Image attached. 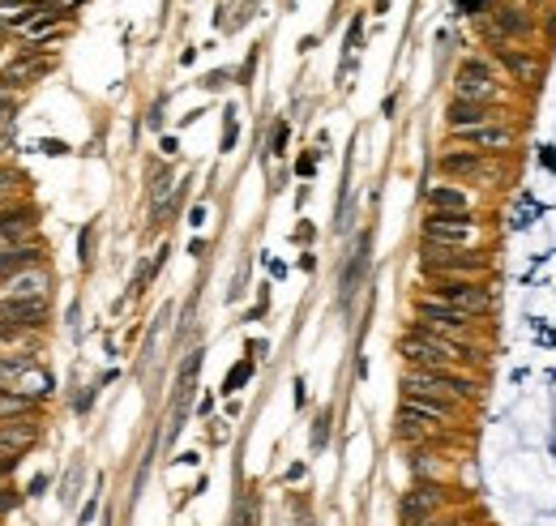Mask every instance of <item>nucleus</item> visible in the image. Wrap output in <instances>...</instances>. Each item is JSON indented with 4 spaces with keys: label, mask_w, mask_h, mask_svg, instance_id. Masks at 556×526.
<instances>
[{
    "label": "nucleus",
    "mask_w": 556,
    "mask_h": 526,
    "mask_svg": "<svg viewBox=\"0 0 556 526\" xmlns=\"http://www.w3.org/2000/svg\"><path fill=\"white\" fill-rule=\"evenodd\" d=\"M403 394H436V398H450V403H466L480 394V381L458 377L454 368H411L403 377Z\"/></svg>",
    "instance_id": "obj_3"
},
{
    "label": "nucleus",
    "mask_w": 556,
    "mask_h": 526,
    "mask_svg": "<svg viewBox=\"0 0 556 526\" xmlns=\"http://www.w3.org/2000/svg\"><path fill=\"white\" fill-rule=\"evenodd\" d=\"M450 501H454V497H450L445 483H415L411 492H403L398 514H403L407 526H419V522H433V514H441Z\"/></svg>",
    "instance_id": "obj_7"
},
{
    "label": "nucleus",
    "mask_w": 556,
    "mask_h": 526,
    "mask_svg": "<svg viewBox=\"0 0 556 526\" xmlns=\"http://www.w3.org/2000/svg\"><path fill=\"white\" fill-rule=\"evenodd\" d=\"M428 206L436 215H471V192L458 184H433L428 189Z\"/></svg>",
    "instance_id": "obj_13"
},
{
    "label": "nucleus",
    "mask_w": 556,
    "mask_h": 526,
    "mask_svg": "<svg viewBox=\"0 0 556 526\" xmlns=\"http://www.w3.org/2000/svg\"><path fill=\"white\" fill-rule=\"evenodd\" d=\"M424 239L445 244V248H480L484 244V223L475 215H428L424 218Z\"/></svg>",
    "instance_id": "obj_4"
},
{
    "label": "nucleus",
    "mask_w": 556,
    "mask_h": 526,
    "mask_svg": "<svg viewBox=\"0 0 556 526\" xmlns=\"http://www.w3.org/2000/svg\"><path fill=\"white\" fill-rule=\"evenodd\" d=\"M30 445H35V428H0V454L4 458H18Z\"/></svg>",
    "instance_id": "obj_18"
},
{
    "label": "nucleus",
    "mask_w": 556,
    "mask_h": 526,
    "mask_svg": "<svg viewBox=\"0 0 556 526\" xmlns=\"http://www.w3.org/2000/svg\"><path fill=\"white\" fill-rule=\"evenodd\" d=\"M35 398H26L18 389H0V420H13V415H30Z\"/></svg>",
    "instance_id": "obj_19"
},
{
    "label": "nucleus",
    "mask_w": 556,
    "mask_h": 526,
    "mask_svg": "<svg viewBox=\"0 0 556 526\" xmlns=\"http://www.w3.org/2000/svg\"><path fill=\"white\" fill-rule=\"evenodd\" d=\"M458 137L480 154H509L513 142H518L509 124H484V129H471V133H458Z\"/></svg>",
    "instance_id": "obj_10"
},
{
    "label": "nucleus",
    "mask_w": 556,
    "mask_h": 526,
    "mask_svg": "<svg viewBox=\"0 0 556 526\" xmlns=\"http://www.w3.org/2000/svg\"><path fill=\"white\" fill-rule=\"evenodd\" d=\"M248 373H253V364H240V368H236V373L227 377V385H223V389H236V385H240L244 377H248Z\"/></svg>",
    "instance_id": "obj_23"
},
{
    "label": "nucleus",
    "mask_w": 556,
    "mask_h": 526,
    "mask_svg": "<svg viewBox=\"0 0 556 526\" xmlns=\"http://www.w3.org/2000/svg\"><path fill=\"white\" fill-rule=\"evenodd\" d=\"M497 56H501V65H505L509 73H513V82H535L539 77V60H535V51H518V48H497Z\"/></svg>",
    "instance_id": "obj_15"
},
{
    "label": "nucleus",
    "mask_w": 556,
    "mask_h": 526,
    "mask_svg": "<svg viewBox=\"0 0 556 526\" xmlns=\"http://www.w3.org/2000/svg\"><path fill=\"white\" fill-rule=\"evenodd\" d=\"M411 471L419 475V483H441V475H445V467H441V458L436 454H415Z\"/></svg>",
    "instance_id": "obj_20"
},
{
    "label": "nucleus",
    "mask_w": 556,
    "mask_h": 526,
    "mask_svg": "<svg viewBox=\"0 0 556 526\" xmlns=\"http://www.w3.org/2000/svg\"><path fill=\"white\" fill-rule=\"evenodd\" d=\"M13 189H18V176H13L9 168H0V197H9Z\"/></svg>",
    "instance_id": "obj_22"
},
{
    "label": "nucleus",
    "mask_w": 556,
    "mask_h": 526,
    "mask_svg": "<svg viewBox=\"0 0 556 526\" xmlns=\"http://www.w3.org/2000/svg\"><path fill=\"white\" fill-rule=\"evenodd\" d=\"M497 73L488 60L480 56H466L454 73V98H466V103H497Z\"/></svg>",
    "instance_id": "obj_6"
},
{
    "label": "nucleus",
    "mask_w": 556,
    "mask_h": 526,
    "mask_svg": "<svg viewBox=\"0 0 556 526\" xmlns=\"http://www.w3.org/2000/svg\"><path fill=\"white\" fill-rule=\"evenodd\" d=\"M9 120H13V95H9V90L0 86V129H4Z\"/></svg>",
    "instance_id": "obj_21"
},
{
    "label": "nucleus",
    "mask_w": 556,
    "mask_h": 526,
    "mask_svg": "<svg viewBox=\"0 0 556 526\" xmlns=\"http://www.w3.org/2000/svg\"><path fill=\"white\" fill-rule=\"evenodd\" d=\"M13 505H18V492H9V488H0V514H4V509H13Z\"/></svg>",
    "instance_id": "obj_24"
},
{
    "label": "nucleus",
    "mask_w": 556,
    "mask_h": 526,
    "mask_svg": "<svg viewBox=\"0 0 556 526\" xmlns=\"http://www.w3.org/2000/svg\"><path fill=\"white\" fill-rule=\"evenodd\" d=\"M0 317L4 321H18V326H39L48 317V300H0Z\"/></svg>",
    "instance_id": "obj_14"
},
{
    "label": "nucleus",
    "mask_w": 556,
    "mask_h": 526,
    "mask_svg": "<svg viewBox=\"0 0 556 526\" xmlns=\"http://www.w3.org/2000/svg\"><path fill=\"white\" fill-rule=\"evenodd\" d=\"M445 124H450V133L458 137V133L484 129V124H501V112H497V103H466V98H454V103L445 107Z\"/></svg>",
    "instance_id": "obj_8"
},
{
    "label": "nucleus",
    "mask_w": 556,
    "mask_h": 526,
    "mask_svg": "<svg viewBox=\"0 0 556 526\" xmlns=\"http://www.w3.org/2000/svg\"><path fill=\"white\" fill-rule=\"evenodd\" d=\"M441 171H450L458 180H480V176H488V163L480 150H445L441 154Z\"/></svg>",
    "instance_id": "obj_12"
},
{
    "label": "nucleus",
    "mask_w": 556,
    "mask_h": 526,
    "mask_svg": "<svg viewBox=\"0 0 556 526\" xmlns=\"http://www.w3.org/2000/svg\"><path fill=\"white\" fill-rule=\"evenodd\" d=\"M433 295L436 300H445L450 309L475 317V321L492 312V287H488L484 279H441Z\"/></svg>",
    "instance_id": "obj_5"
},
{
    "label": "nucleus",
    "mask_w": 556,
    "mask_h": 526,
    "mask_svg": "<svg viewBox=\"0 0 556 526\" xmlns=\"http://www.w3.org/2000/svg\"><path fill=\"white\" fill-rule=\"evenodd\" d=\"M419 270L441 279H484L488 274V257L484 248H445V244H428L419 253Z\"/></svg>",
    "instance_id": "obj_2"
},
{
    "label": "nucleus",
    "mask_w": 556,
    "mask_h": 526,
    "mask_svg": "<svg viewBox=\"0 0 556 526\" xmlns=\"http://www.w3.org/2000/svg\"><path fill=\"white\" fill-rule=\"evenodd\" d=\"M398 347H403V356L411 359V368H454V364H466V359H484L480 347L458 342V338H445V334H433L428 326H415Z\"/></svg>",
    "instance_id": "obj_1"
},
{
    "label": "nucleus",
    "mask_w": 556,
    "mask_h": 526,
    "mask_svg": "<svg viewBox=\"0 0 556 526\" xmlns=\"http://www.w3.org/2000/svg\"><path fill=\"white\" fill-rule=\"evenodd\" d=\"M43 291H48V274H18V279L9 283V295H13V300H48Z\"/></svg>",
    "instance_id": "obj_17"
},
{
    "label": "nucleus",
    "mask_w": 556,
    "mask_h": 526,
    "mask_svg": "<svg viewBox=\"0 0 556 526\" xmlns=\"http://www.w3.org/2000/svg\"><path fill=\"white\" fill-rule=\"evenodd\" d=\"M531 13L527 9H492V18H488L484 35L492 39V51L505 48V39H522V35H531Z\"/></svg>",
    "instance_id": "obj_9"
},
{
    "label": "nucleus",
    "mask_w": 556,
    "mask_h": 526,
    "mask_svg": "<svg viewBox=\"0 0 556 526\" xmlns=\"http://www.w3.org/2000/svg\"><path fill=\"white\" fill-rule=\"evenodd\" d=\"M26 265H39V248L35 244H9V248H0V274H18Z\"/></svg>",
    "instance_id": "obj_16"
},
{
    "label": "nucleus",
    "mask_w": 556,
    "mask_h": 526,
    "mask_svg": "<svg viewBox=\"0 0 556 526\" xmlns=\"http://www.w3.org/2000/svg\"><path fill=\"white\" fill-rule=\"evenodd\" d=\"M403 411L419 415V420H436V424H450L458 415V403L450 398H436V394H403Z\"/></svg>",
    "instance_id": "obj_11"
}]
</instances>
